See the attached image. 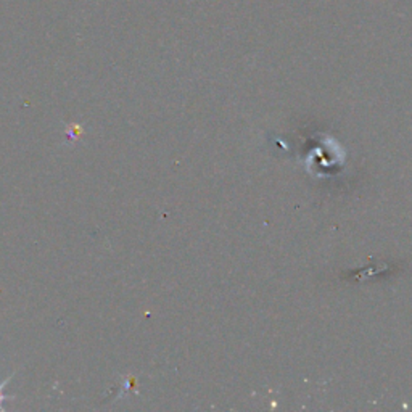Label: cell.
<instances>
[{"instance_id": "6da1fadb", "label": "cell", "mask_w": 412, "mask_h": 412, "mask_svg": "<svg viewBox=\"0 0 412 412\" xmlns=\"http://www.w3.org/2000/svg\"><path fill=\"white\" fill-rule=\"evenodd\" d=\"M8 383V380H4L2 383H0V409H2V401H4V394H2V392H4V387L5 385Z\"/></svg>"}]
</instances>
